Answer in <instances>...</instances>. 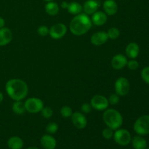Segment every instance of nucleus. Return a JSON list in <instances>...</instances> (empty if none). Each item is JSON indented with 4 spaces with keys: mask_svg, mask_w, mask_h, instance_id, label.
<instances>
[{
    "mask_svg": "<svg viewBox=\"0 0 149 149\" xmlns=\"http://www.w3.org/2000/svg\"><path fill=\"white\" fill-rule=\"evenodd\" d=\"M99 7H100V2L97 0H87L84 3L82 8L84 13L90 15L97 12Z\"/></svg>",
    "mask_w": 149,
    "mask_h": 149,
    "instance_id": "ddd939ff",
    "label": "nucleus"
},
{
    "mask_svg": "<svg viewBox=\"0 0 149 149\" xmlns=\"http://www.w3.org/2000/svg\"><path fill=\"white\" fill-rule=\"evenodd\" d=\"M7 95L15 101L23 100L29 93V87L26 81L20 79H11L5 85Z\"/></svg>",
    "mask_w": 149,
    "mask_h": 149,
    "instance_id": "f257e3e1",
    "label": "nucleus"
},
{
    "mask_svg": "<svg viewBox=\"0 0 149 149\" xmlns=\"http://www.w3.org/2000/svg\"><path fill=\"white\" fill-rule=\"evenodd\" d=\"M116 93L119 96H125L129 93L130 90V84L127 78L121 77L116 79L114 84Z\"/></svg>",
    "mask_w": 149,
    "mask_h": 149,
    "instance_id": "0eeeda50",
    "label": "nucleus"
},
{
    "mask_svg": "<svg viewBox=\"0 0 149 149\" xmlns=\"http://www.w3.org/2000/svg\"><path fill=\"white\" fill-rule=\"evenodd\" d=\"M45 10L47 15L51 16H55L59 13L60 8L59 6H58V4L57 3L52 1H48V3H47L45 7Z\"/></svg>",
    "mask_w": 149,
    "mask_h": 149,
    "instance_id": "412c9836",
    "label": "nucleus"
},
{
    "mask_svg": "<svg viewBox=\"0 0 149 149\" xmlns=\"http://www.w3.org/2000/svg\"><path fill=\"white\" fill-rule=\"evenodd\" d=\"M108 36H109V39H112V40H114L116 39L120 35V31L116 27H111V29H109L107 31Z\"/></svg>",
    "mask_w": 149,
    "mask_h": 149,
    "instance_id": "b1692460",
    "label": "nucleus"
},
{
    "mask_svg": "<svg viewBox=\"0 0 149 149\" xmlns=\"http://www.w3.org/2000/svg\"><path fill=\"white\" fill-rule=\"evenodd\" d=\"M67 10H68V12L69 13L74 15H77L81 13L83 8L82 6L79 2H77V1H71V2L68 3Z\"/></svg>",
    "mask_w": 149,
    "mask_h": 149,
    "instance_id": "4be33fe9",
    "label": "nucleus"
},
{
    "mask_svg": "<svg viewBox=\"0 0 149 149\" xmlns=\"http://www.w3.org/2000/svg\"><path fill=\"white\" fill-rule=\"evenodd\" d=\"M67 32V26L63 23H56L49 29V34L52 39H60L63 37Z\"/></svg>",
    "mask_w": 149,
    "mask_h": 149,
    "instance_id": "1a4fd4ad",
    "label": "nucleus"
},
{
    "mask_svg": "<svg viewBox=\"0 0 149 149\" xmlns=\"http://www.w3.org/2000/svg\"><path fill=\"white\" fill-rule=\"evenodd\" d=\"M102 135L106 140H110L113 136V130L109 127L105 128L102 132Z\"/></svg>",
    "mask_w": 149,
    "mask_h": 149,
    "instance_id": "c85d7f7f",
    "label": "nucleus"
},
{
    "mask_svg": "<svg viewBox=\"0 0 149 149\" xmlns=\"http://www.w3.org/2000/svg\"><path fill=\"white\" fill-rule=\"evenodd\" d=\"M113 140L119 146H125L129 145L132 141L130 132L125 129H118L113 132Z\"/></svg>",
    "mask_w": 149,
    "mask_h": 149,
    "instance_id": "39448f33",
    "label": "nucleus"
},
{
    "mask_svg": "<svg viewBox=\"0 0 149 149\" xmlns=\"http://www.w3.org/2000/svg\"><path fill=\"white\" fill-rule=\"evenodd\" d=\"M134 131L141 136L149 134V115L140 116L134 124Z\"/></svg>",
    "mask_w": 149,
    "mask_h": 149,
    "instance_id": "20e7f679",
    "label": "nucleus"
},
{
    "mask_svg": "<svg viewBox=\"0 0 149 149\" xmlns=\"http://www.w3.org/2000/svg\"><path fill=\"white\" fill-rule=\"evenodd\" d=\"M125 52L128 58L130 59H135L139 55L140 47L136 42H130L127 46Z\"/></svg>",
    "mask_w": 149,
    "mask_h": 149,
    "instance_id": "dca6fc26",
    "label": "nucleus"
},
{
    "mask_svg": "<svg viewBox=\"0 0 149 149\" xmlns=\"http://www.w3.org/2000/svg\"><path fill=\"white\" fill-rule=\"evenodd\" d=\"M92 108L97 111H105L109 106V100L105 96L101 95H96L92 97L90 100Z\"/></svg>",
    "mask_w": 149,
    "mask_h": 149,
    "instance_id": "6e6552de",
    "label": "nucleus"
},
{
    "mask_svg": "<svg viewBox=\"0 0 149 149\" xmlns=\"http://www.w3.org/2000/svg\"><path fill=\"white\" fill-rule=\"evenodd\" d=\"M92 109H93V108H92L91 105H90V103H83L82 106H81V111L84 113H89L92 111Z\"/></svg>",
    "mask_w": 149,
    "mask_h": 149,
    "instance_id": "473e14b6",
    "label": "nucleus"
},
{
    "mask_svg": "<svg viewBox=\"0 0 149 149\" xmlns=\"http://www.w3.org/2000/svg\"><path fill=\"white\" fill-rule=\"evenodd\" d=\"M3 99H4V96H3L2 93L0 92V103L3 101Z\"/></svg>",
    "mask_w": 149,
    "mask_h": 149,
    "instance_id": "c9c22d12",
    "label": "nucleus"
},
{
    "mask_svg": "<svg viewBox=\"0 0 149 149\" xmlns=\"http://www.w3.org/2000/svg\"><path fill=\"white\" fill-rule=\"evenodd\" d=\"M7 146L10 149H21L23 147V141L17 136H13L9 138Z\"/></svg>",
    "mask_w": 149,
    "mask_h": 149,
    "instance_id": "aec40b11",
    "label": "nucleus"
},
{
    "mask_svg": "<svg viewBox=\"0 0 149 149\" xmlns=\"http://www.w3.org/2000/svg\"><path fill=\"white\" fill-rule=\"evenodd\" d=\"M91 18L85 13H80L73 17L69 25L71 33L76 36H81L89 31L92 27Z\"/></svg>",
    "mask_w": 149,
    "mask_h": 149,
    "instance_id": "f03ea898",
    "label": "nucleus"
},
{
    "mask_svg": "<svg viewBox=\"0 0 149 149\" xmlns=\"http://www.w3.org/2000/svg\"><path fill=\"white\" fill-rule=\"evenodd\" d=\"M146 149H149V148H146Z\"/></svg>",
    "mask_w": 149,
    "mask_h": 149,
    "instance_id": "58836bf2",
    "label": "nucleus"
},
{
    "mask_svg": "<svg viewBox=\"0 0 149 149\" xmlns=\"http://www.w3.org/2000/svg\"><path fill=\"white\" fill-rule=\"evenodd\" d=\"M107 15L102 11L95 12L94 14H93L91 19L92 23L97 26H100L106 24V23L107 22Z\"/></svg>",
    "mask_w": 149,
    "mask_h": 149,
    "instance_id": "f3484780",
    "label": "nucleus"
},
{
    "mask_svg": "<svg viewBox=\"0 0 149 149\" xmlns=\"http://www.w3.org/2000/svg\"><path fill=\"white\" fill-rule=\"evenodd\" d=\"M127 65L128 68H129L130 70L135 71V70H137L139 68V63H138L135 59H131L130 61H128Z\"/></svg>",
    "mask_w": 149,
    "mask_h": 149,
    "instance_id": "c756f323",
    "label": "nucleus"
},
{
    "mask_svg": "<svg viewBox=\"0 0 149 149\" xmlns=\"http://www.w3.org/2000/svg\"><path fill=\"white\" fill-rule=\"evenodd\" d=\"M103 10L107 15H113L118 11V5L113 0H106L103 2Z\"/></svg>",
    "mask_w": 149,
    "mask_h": 149,
    "instance_id": "a211bd4d",
    "label": "nucleus"
},
{
    "mask_svg": "<svg viewBox=\"0 0 149 149\" xmlns=\"http://www.w3.org/2000/svg\"><path fill=\"white\" fill-rule=\"evenodd\" d=\"M110 104L111 105H116L119 102V95L116 93H113L109 96V98L108 99Z\"/></svg>",
    "mask_w": 149,
    "mask_h": 149,
    "instance_id": "2f4dec72",
    "label": "nucleus"
},
{
    "mask_svg": "<svg viewBox=\"0 0 149 149\" xmlns=\"http://www.w3.org/2000/svg\"><path fill=\"white\" fill-rule=\"evenodd\" d=\"M41 145L45 149H55L57 146V141L51 135H44L40 140Z\"/></svg>",
    "mask_w": 149,
    "mask_h": 149,
    "instance_id": "4468645a",
    "label": "nucleus"
},
{
    "mask_svg": "<svg viewBox=\"0 0 149 149\" xmlns=\"http://www.w3.org/2000/svg\"><path fill=\"white\" fill-rule=\"evenodd\" d=\"M40 112L42 113V116L44 118H45V119H49L53 115V111L49 107H45L44 106V108L42 109Z\"/></svg>",
    "mask_w": 149,
    "mask_h": 149,
    "instance_id": "cd10ccee",
    "label": "nucleus"
},
{
    "mask_svg": "<svg viewBox=\"0 0 149 149\" xmlns=\"http://www.w3.org/2000/svg\"><path fill=\"white\" fill-rule=\"evenodd\" d=\"M4 26H5V20L3 17H0V29L4 28Z\"/></svg>",
    "mask_w": 149,
    "mask_h": 149,
    "instance_id": "72a5a7b5",
    "label": "nucleus"
},
{
    "mask_svg": "<svg viewBox=\"0 0 149 149\" xmlns=\"http://www.w3.org/2000/svg\"><path fill=\"white\" fill-rule=\"evenodd\" d=\"M109 39L107 32L97 31L92 35L90 42L95 46H100L106 43Z\"/></svg>",
    "mask_w": 149,
    "mask_h": 149,
    "instance_id": "f8f14e48",
    "label": "nucleus"
},
{
    "mask_svg": "<svg viewBox=\"0 0 149 149\" xmlns=\"http://www.w3.org/2000/svg\"><path fill=\"white\" fill-rule=\"evenodd\" d=\"M26 149H39L37 147H35V146H31V147H29V148H26Z\"/></svg>",
    "mask_w": 149,
    "mask_h": 149,
    "instance_id": "e433bc0d",
    "label": "nucleus"
},
{
    "mask_svg": "<svg viewBox=\"0 0 149 149\" xmlns=\"http://www.w3.org/2000/svg\"><path fill=\"white\" fill-rule=\"evenodd\" d=\"M60 113H61V116L64 118H68L71 117V115L73 113V111L71 109V107L68 106H63L61 109V111H60Z\"/></svg>",
    "mask_w": 149,
    "mask_h": 149,
    "instance_id": "393cba45",
    "label": "nucleus"
},
{
    "mask_svg": "<svg viewBox=\"0 0 149 149\" xmlns=\"http://www.w3.org/2000/svg\"><path fill=\"white\" fill-rule=\"evenodd\" d=\"M13 39V33L11 30L7 28L0 29V46H5L8 45Z\"/></svg>",
    "mask_w": 149,
    "mask_h": 149,
    "instance_id": "2eb2a0df",
    "label": "nucleus"
},
{
    "mask_svg": "<svg viewBox=\"0 0 149 149\" xmlns=\"http://www.w3.org/2000/svg\"><path fill=\"white\" fill-rule=\"evenodd\" d=\"M49 29L46 26H41L37 29V33L42 36H46L49 34Z\"/></svg>",
    "mask_w": 149,
    "mask_h": 149,
    "instance_id": "7c9ffc66",
    "label": "nucleus"
},
{
    "mask_svg": "<svg viewBox=\"0 0 149 149\" xmlns=\"http://www.w3.org/2000/svg\"><path fill=\"white\" fill-rule=\"evenodd\" d=\"M13 111L17 115H21L24 113L26 111L24 103H23L22 100L15 102L13 105Z\"/></svg>",
    "mask_w": 149,
    "mask_h": 149,
    "instance_id": "5701e85b",
    "label": "nucleus"
},
{
    "mask_svg": "<svg viewBox=\"0 0 149 149\" xmlns=\"http://www.w3.org/2000/svg\"><path fill=\"white\" fill-rule=\"evenodd\" d=\"M127 58L122 54L114 55L111 60V66L115 70H121L125 68L127 64Z\"/></svg>",
    "mask_w": 149,
    "mask_h": 149,
    "instance_id": "9b49d317",
    "label": "nucleus"
},
{
    "mask_svg": "<svg viewBox=\"0 0 149 149\" xmlns=\"http://www.w3.org/2000/svg\"><path fill=\"white\" fill-rule=\"evenodd\" d=\"M58 125L55 122H49L46 127V131L49 134H55L58 131Z\"/></svg>",
    "mask_w": 149,
    "mask_h": 149,
    "instance_id": "a878e982",
    "label": "nucleus"
},
{
    "mask_svg": "<svg viewBox=\"0 0 149 149\" xmlns=\"http://www.w3.org/2000/svg\"><path fill=\"white\" fill-rule=\"evenodd\" d=\"M25 108L28 112L31 113H39L44 108V103L37 97H30L25 101Z\"/></svg>",
    "mask_w": 149,
    "mask_h": 149,
    "instance_id": "423d86ee",
    "label": "nucleus"
},
{
    "mask_svg": "<svg viewBox=\"0 0 149 149\" xmlns=\"http://www.w3.org/2000/svg\"><path fill=\"white\" fill-rule=\"evenodd\" d=\"M134 149H146L147 148V141L141 135L135 136L131 141Z\"/></svg>",
    "mask_w": 149,
    "mask_h": 149,
    "instance_id": "6ab92c4d",
    "label": "nucleus"
},
{
    "mask_svg": "<svg viewBox=\"0 0 149 149\" xmlns=\"http://www.w3.org/2000/svg\"><path fill=\"white\" fill-rule=\"evenodd\" d=\"M71 121L76 128L79 130H82L87 127V119L86 116L81 112H74L71 115Z\"/></svg>",
    "mask_w": 149,
    "mask_h": 149,
    "instance_id": "9d476101",
    "label": "nucleus"
},
{
    "mask_svg": "<svg viewBox=\"0 0 149 149\" xmlns=\"http://www.w3.org/2000/svg\"><path fill=\"white\" fill-rule=\"evenodd\" d=\"M141 77L143 81L149 84V66L144 67L141 72Z\"/></svg>",
    "mask_w": 149,
    "mask_h": 149,
    "instance_id": "bb28decb",
    "label": "nucleus"
},
{
    "mask_svg": "<svg viewBox=\"0 0 149 149\" xmlns=\"http://www.w3.org/2000/svg\"><path fill=\"white\" fill-rule=\"evenodd\" d=\"M68 4V2H66V1H63V2H62V4H61V7H62L63 8H66L67 9Z\"/></svg>",
    "mask_w": 149,
    "mask_h": 149,
    "instance_id": "f704fd0d",
    "label": "nucleus"
},
{
    "mask_svg": "<svg viewBox=\"0 0 149 149\" xmlns=\"http://www.w3.org/2000/svg\"><path fill=\"white\" fill-rule=\"evenodd\" d=\"M45 1H53V0H45Z\"/></svg>",
    "mask_w": 149,
    "mask_h": 149,
    "instance_id": "4c0bfd02",
    "label": "nucleus"
},
{
    "mask_svg": "<svg viewBox=\"0 0 149 149\" xmlns=\"http://www.w3.org/2000/svg\"><path fill=\"white\" fill-rule=\"evenodd\" d=\"M103 120L107 127L113 130L119 129L123 124V117L120 112L113 109H106L103 115Z\"/></svg>",
    "mask_w": 149,
    "mask_h": 149,
    "instance_id": "7ed1b4c3",
    "label": "nucleus"
}]
</instances>
